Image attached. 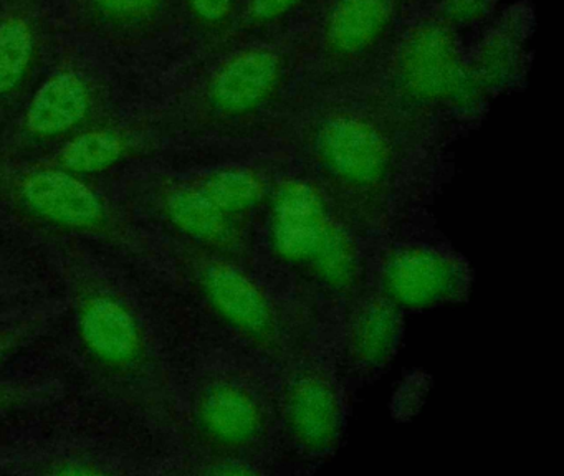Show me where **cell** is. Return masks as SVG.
<instances>
[{
    "label": "cell",
    "mask_w": 564,
    "mask_h": 476,
    "mask_svg": "<svg viewBox=\"0 0 564 476\" xmlns=\"http://www.w3.org/2000/svg\"><path fill=\"white\" fill-rule=\"evenodd\" d=\"M276 144L375 240L432 148L372 86L305 99Z\"/></svg>",
    "instance_id": "1"
},
{
    "label": "cell",
    "mask_w": 564,
    "mask_h": 476,
    "mask_svg": "<svg viewBox=\"0 0 564 476\" xmlns=\"http://www.w3.org/2000/svg\"><path fill=\"white\" fill-rule=\"evenodd\" d=\"M375 247V238L285 154L260 220L259 267L310 313L338 320L371 281Z\"/></svg>",
    "instance_id": "2"
},
{
    "label": "cell",
    "mask_w": 564,
    "mask_h": 476,
    "mask_svg": "<svg viewBox=\"0 0 564 476\" xmlns=\"http://www.w3.org/2000/svg\"><path fill=\"white\" fill-rule=\"evenodd\" d=\"M62 270L78 347L95 379L128 409L158 423L180 422L170 369L131 298L72 248Z\"/></svg>",
    "instance_id": "3"
},
{
    "label": "cell",
    "mask_w": 564,
    "mask_h": 476,
    "mask_svg": "<svg viewBox=\"0 0 564 476\" xmlns=\"http://www.w3.org/2000/svg\"><path fill=\"white\" fill-rule=\"evenodd\" d=\"M305 68L302 30L229 46L184 101V128L219 141L276 142L302 102Z\"/></svg>",
    "instance_id": "4"
},
{
    "label": "cell",
    "mask_w": 564,
    "mask_h": 476,
    "mask_svg": "<svg viewBox=\"0 0 564 476\" xmlns=\"http://www.w3.org/2000/svg\"><path fill=\"white\" fill-rule=\"evenodd\" d=\"M282 149L224 162L186 175L156 177L141 188V207L167 238L257 263V237Z\"/></svg>",
    "instance_id": "5"
},
{
    "label": "cell",
    "mask_w": 564,
    "mask_h": 476,
    "mask_svg": "<svg viewBox=\"0 0 564 476\" xmlns=\"http://www.w3.org/2000/svg\"><path fill=\"white\" fill-rule=\"evenodd\" d=\"M174 273L207 316L270 370L313 343V314L259 264L167 238Z\"/></svg>",
    "instance_id": "6"
},
{
    "label": "cell",
    "mask_w": 564,
    "mask_h": 476,
    "mask_svg": "<svg viewBox=\"0 0 564 476\" xmlns=\"http://www.w3.org/2000/svg\"><path fill=\"white\" fill-rule=\"evenodd\" d=\"M371 86L431 144L447 129L478 121L494 101L471 69L467 40L425 2Z\"/></svg>",
    "instance_id": "7"
},
{
    "label": "cell",
    "mask_w": 564,
    "mask_h": 476,
    "mask_svg": "<svg viewBox=\"0 0 564 476\" xmlns=\"http://www.w3.org/2000/svg\"><path fill=\"white\" fill-rule=\"evenodd\" d=\"M223 366L204 372L191 389L180 425L194 459H220L270 473L280 446L273 376Z\"/></svg>",
    "instance_id": "8"
},
{
    "label": "cell",
    "mask_w": 564,
    "mask_h": 476,
    "mask_svg": "<svg viewBox=\"0 0 564 476\" xmlns=\"http://www.w3.org/2000/svg\"><path fill=\"white\" fill-rule=\"evenodd\" d=\"M425 0H325L302 35L303 99L366 88ZM300 102V105H302Z\"/></svg>",
    "instance_id": "9"
},
{
    "label": "cell",
    "mask_w": 564,
    "mask_h": 476,
    "mask_svg": "<svg viewBox=\"0 0 564 476\" xmlns=\"http://www.w3.org/2000/svg\"><path fill=\"white\" fill-rule=\"evenodd\" d=\"M0 202L32 228L140 253L143 235L84 177L54 164H0Z\"/></svg>",
    "instance_id": "10"
},
{
    "label": "cell",
    "mask_w": 564,
    "mask_h": 476,
    "mask_svg": "<svg viewBox=\"0 0 564 476\" xmlns=\"http://www.w3.org/2000/svg\"><path fill=\"white\" fill-rule=\"evenodd\" d=\"M313 344L279 367L273 383L280 445L319 463L341 445L348 392L335 356Z\"/></svg>",
    "instance_id": "11"
},
{
    "label": "cell",
    "mask_w": 564,
    "mask_h": 476,
    "mask_svg": "<svg viewBox=\"0 0 564 476\" xmlns=\"http://www.w3.org/2000/svg\"><path fill=\"white\" fill-rule=\"evenodd\" d=\"M369 283L408 313L467 300L474 273L444 241L398 238L376 244Z\"/></svg>",
    "instance_id": "12"
},
{
    "label": "cell",
    "mask_w": 564,
    "mask_h": 476,
    "mask_svg": "<svg viewBox=\"0 0 564 476\" xmlns=\"http://www.w3.org/2000/svg\"><path fill=\"white\" fill-rule=\"evenodd\" d=\"M405 313L371 283L338 316L336 363L343 377L369 382L401 347Z\"/></svg>",
    "instance_id": "13"
},
{
    "label": "cell",
    "mask_w": 564,
    "mask_h": 476,
    "mask_svg": "<svg viewBox=\"0 0 564 476\" xmlns=\"http://www.w3.org/2000/svg\"><path fill=\"white\" fill-rule=\"evenodd\" d=\"M533 7L527 0L495 15L474 39L468 40V62L491 99L523 85L531 68Z\"/></svg>",
    "instance_id": "14"
},
{
    "label": "cell",
    "mask_w": 564,
    "mask_h": 476,
    "mask_svg": "<svg viewBox=\"0 0 564 476\" xmlns=\"http://www.w3.org/2000/svg\"><path fill=\"white\" fill-rule=\"evenodd\" d=\"M97 98L90 83L75 72H62L48 78L32 96L22 134L29 141H67L90 125Z\"/></svg>",
    "instance_id": "15"
},
{
    "label": "cell",
    "mask_w": 564,
    "mask_h": 476,
    "mask_svg": "<svg viewBox=\"0 0 564 476\" xmlns=\"http://www.w3.org/2000/svg\"><path fill=\"white\" fill-rule=\"evenodd\" d=\"M141 148L143 141L137 129L94 126L64 141L51 164L85 178L123 164Z\"/></svg>",
    "instance_id": "16"
},
{
    "label": "cell",
    "mask_w": 564,
    "mask_h": 476,
    "mask_svg": "<svg viewBox=\"0 0 564 476\" xmlns=\"http://www.w3.org/2000/svg\"><path fill=\"white\" fill-rule=\"evenodd\" d=\"M325 0H243L232 45L273 42L300 32Z\"/></svg>",
    "instance_id": "17"
},
{
    "label": "cell",
    "mask_w": 564,
    "mask_h": 476,
    "mask_svg": "<svg viewBox=\"0 0 564 476\" xmlns=\"http://www.w3.org/2000/svg\"><path fill=\"white\" fill-rule=\"evenodd\" d=\"M35 55L31 23L22 17L0 22V105L12 101L24 88Z\"/></svg>",
    "instance_id": "18"
},
{
    "label": "cell",
    "mask_w": 564,
    "mask_h": 476,
    "mask_svg": "<svg viewBox=\"0 0 564 476\" xmlns=\"http://www.w3.org/2000/svg\"><path fill=\"white\" fill-rule=\"evenodd\" d=\"M194 32L216 53L229 48L243 0H183Z\"/></svg>",
    "instance_id": "19"
},
{
    "label": "cell",
    "mask_w": 564,
    "mask_h": 476,
    "mask_svg": "<svg viewBox=\"0 0 564 476\" xmlns=\"http://www.w3.org/2000/svg\"><path fill=\"white\" fill-rule=\"evenodd\" d=\"M500 0H425L438 22L471 40L495 19Z\"/></svg>",
    "instance_id": "20"
},
{
    "label": "cell",
    "mask_w": 564,
    "mask_h": 476,
    "mask_svg": "<svg viewBox=\"0 0 564 476\" xmlns=\"http://www.w3.org/2000/svg\"><path fill=\"white\" fill-rule=\"evenodd\" d=\"M95 12L117 26H133L156 19L167 7V0H91Z\"/></svg>",
    "instance_id": "21"
},
{
    "label": "cell",
    "mask_w": 564,
    "mask_h": 476,
    "mask_svg": "<svg viewBox=\"0 0 564 476\" xmlns=\"http://www.w3.org/2000/svg\"><path fill=\"white\" fill-rule=\"evenodd\" d=\"M39 331V324L34 321L14 324V326L0 327V366L8 360L15 350L29 343Z\"/></svg>",
    "instance_id": "22"
},
{
    "label": "cell",
    "mask_w": 564,
    "mask_h": 476,
    "mask_svg": "<svg viewBox=\"0 0 564 476\" xmlns=\"http://www.w3.org/2000/svg\"><path fill=\"white\" fill-rule=\"evenodd\" d=\"M18 399V390H15L14 387H11L6 382H0V410L14 405L15 400Z\"/></svg>",
    "instance_id": "23"
}]
</instances>
